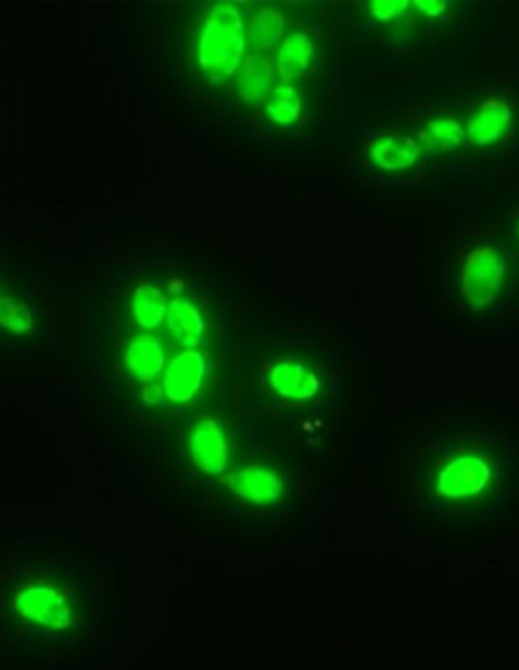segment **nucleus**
Here are the masks:
<instances>
[{
  "instance_id": "f257e3e1",
  "label": "nucleus",
  "mask_w": 519,
  "mask_h": 670,
  "mask_svg": "<svg viewBox=\"0 0 519 670\" xmlns=\"http://www.w3.org/2000/svg\"><path fill=\"white\" fill-rule=\"evenodd\" d=\"M245 30L233 4H217L203 23L199 37V63L215 77L233 76L244 65Z\"/></svg>"
},
{
  "instance_id": "f03ea898",
  "label": "nucleus",
  "mask_w": 519,
  "mask_h": 670,
  "mask_svg": "<svg viewBox=\"0 0 519 670\" xmlns=\"http://www.w3.org/2000/svg\"><path fill=\"white\" fill-rule=\"evenodd\" d=\"M505 264L502 255L491 246H477L460 264V289L467 303L485 309L493 303L504 283Z\"/></svg>"
},
{
  "instance_id": "7ed1b4c3",
  "label": "nucleus",
  "mask_w": 519,
  "mask_h": 670,
  "mask_svg": "<svg viewBox=\"0 0 519 670\" xmlns=\"http://www.w3.org/2000/svg\"><path fill=\"white\" fill-rule=\"evenodd\" d=\"M13 608L25 620L51 630H63L72 624V611L62 592L47 583H33L23 587L13 599Z\"/></svg>"
},
{
  "instance_id": "20e7f679",
  "label": "nucleus",
  "mask_w": 519,
  "mask_h": 670,
  "mask_svg": "<svg viewBox=\"0 0 519 670\" xmlns=\"http://www.w3.org/2000/svg\"><path fill=\"white\" fill-rule=\"evenodd\" d=\"M205 379V358L198 350H183L168 364L163 388L173 402H189Z\"/></svg>"
},
{
  "instance_id": "39448f33",
  "label": "nucleus",
  "mask_w": 519,
  "mask_h": 670,
  "mask_svg": "<svg viewBox=\"0 0 519 670\" xmlns=\"http://www.w3.org/2000/svg\"><path fill=\"white\" fill-rule=\"evenodd\" d=\"M191 456L203 472L217 475L228 470V442L224 431L212 419H205L195 426L191 437Z\"/></svg>"
},
{
  "instance_id": "423d86ee",
  "label": "nucleus",
  "mask_w": 519,
  "mask_h": 670,
  "mask_svg": "<svg viewBox=\"0 0 519 670\" xmlns=\"http://www.w3.org/2000/svg\"><path fill=\"white\" fill-rule=\"evenodd\" d=\"M511 128H514L511 108L497 98H491L474 110L467 126V137L473 145L483 147L504 138Z\"/></svg>"
},
{
  "instance_id": "0eeeda50",
  "label": "nucleus",
  "mask_w": 519,
  "mask_h": 670,
  "mask_svg": "<svg viewBox=\"0 0 519 670\" xmlns=\"http://www.w3.org/2000/svg\"><path fill=\"white\" fill-rule=\"evenodd\" d=\"M367 154L378 165L385 171H402L414 165V161L420 154V142L418 138L406 137L400 133H388L383 137H378L367 145Z\"/></svg>"
},
{
  "instance_id": "6e6552de",
  "label": "nucleus",
  "mask_w": 519,
  "mask_h": 670,
  "mask_svg": "<svg viewBox=\"0 0 519 670\" xmlns=\"http://www.w3.org/2000/svg\"><path fill=\"white\" fill-rule=\"evenodd\" d=\"M273 82H275L273 61L264 53H254L244 61L238 74L236 88L244 102L250 107H258L260 102L268 100V96L273 94Z\"/></svg>"
},
{
  "instance_id": "1a4fd4ad",
  "label": "nucleus",
  "mask_w": 519,
  "mask_h": 670,
  "mask_svg": "<svg viewBox=\"0 0 519 670\" xmlns=\"http://www.w3.org/2000/svg\"><path fill=\"white\" fill-rule=\"evenodd\" d=\"M229 489L248 502L268 504L278 500L282 486L275 472L258 466H248L229 477Z\"/></svg>"
},
{
  "instance_id": "9d476101",
  "label": "nucleus",
  "mask_w": 519,
  "mask_h": 670,
  "mask_svg": "<svg viewBox=\"0 0 519 670\" xmlns=\"http://www.w3.org/2000/svg\"><path fill=\"white\" fill-rule=\"evenodd\" d=\"M124 362L138 382L149 384L156 379L165 365V351L159 337L149 334L135 337L124 353Z\"/></svg>"
},
{
  "instance_id": "9b49d317",
  "label": "nucleus",
  "mask_w": 519,
  "mask_h": 670,
  "mask_svg": "<svg viewBox=\"0 0 519 670\" xmlns=\"http://www.w3.org/2000/svg\"><path fill=\"white\" fill-rule=\"evenodd\" d=\"M270 384L278 395L292 400H306L319 390V379L313 374V370L292 360L273 365Z\"/></svg>"
},
{
  "instance_id": "f8f14e48",
  "label": "nucleus",
  "mask_w": 519,
  "mask_h": 670,
  "mask_svg": "<svg viewBox=\"0 0 519 670\" xmlns=\"http://www.w3.org/2000/svg\"><path fill=\"white\" fill-rule=\"evenodd\" d=\"M416 137L427 151H453L463 140V126L453 112L441 110L422 121Z\"/></svg>"
},
{
  "instance_id": "ddd939ff",
  "label": "nucleus",
  "mask_w": 519,
  "mask_h": 670,
  "mask_svg": "<svg viewBox=\"0 0 519 670\" xmlns=\"http://www.w3.org/2000/svg\"><path fill=\"white\" fill-rule=\"evenodd\" d=\"M167 330L168 334L173 335L179 344L183 346H198L203 337V318L198 311V307L189 303L187 299H173V303L168 305L167 313Z\"/></svg>"
},
{
  "instance_id": "4468645a",
  "label": "nucleus",
  "mask_w": 519,
  "mask_h": 670,
  "mask_svg": "<svg viewBox=\"0 0 519 670\" xmlns=\"http://www.w3.org/2000/svg\"><path fill=\"white\" fill-rule=\"evenodd\" d=\"M313 58V44L311 39L306 37L305 33H294L291 37H287L280 47H278V65H276V76L284 82L289 79H296L299 76H303V72H306L308 63Z\"/></svg>"
},
{
  "instance_id": "2eb2a0df",
  "label": "nucleus",
  "mask_w": 519,
  "mask_h": 670,
  "mask_svg": "<svg viewBox=\"0 0 519 670\" xmlns=\"http://www.w3.org/2000/svg\"><path fill=\"white\" fill-rule=\"evenodd\" d=\"M167 297L149 283H140L132 293V315L140 327L154 330L167 320Z\"/></svg>"
},
{
  "instance_id": "dca6fc26",
  "label": "nucleus",
  "mask_w": 519,
  "mask_h": 670,
  "mask_svg": "<svg viewBox=\"0 0 519 670\" xmlns=\"http://www.w3.org/2000/svg\"><path fill=\"white\" fill-rule=\"evenodd\" d=\"M264 108H266V114L276 124L289 126V124H294V122L299 121L301 110H303V100H301V94L296 91V88L280 86V88H275L273 94L268 96Z\"/></svg>"
},
{
  "instance_id": "f3484780",
  "label": "nucleus",
  "mask_w": 519,
  "mask_h": 670,
  "mask_svg": "<svg viewBox=\"0 0 519 670\" xmlns=\"http://www.w3.org/2000/svg\"><path fill=\"white\" fill-rule=\"evenodd\" d=\"M287 29V18L276 9H262L254 21L250 23V35L260 49L275 47Z\"/></svg>"
},
{
  "instance_id": "a211bd4d",
  "label": "nucleus",
  "mask_w": 519,
  "mask_h": 670,
  "mask_svg": "<svg viewBox=\"0 0 519 670\" xmlns=\"http://www.w3.org/2000/svg\"><path fill=\"white\" fill-rule=\"evenodd\" d=\"M0 323L9 334L27 335L33 330L31 309L4 297L0 307Z\"/></svg>"
},
{
  "instance_id": "6ab92c4d",
  "label": "nucleus",
  "mask_w": 519,
  "mask_h": 670,
  "mask_svg": "<svg viewBox=\"0 0 519 670\" xmlns=\"http://www.w3.org/2000/svg\"><path fill=\"white\" fill-rule=\"evenodd\" d=\"M369 7H371V15L378 21H392L400 13H404L410 7V2L408 0H376Z\"/></svg>"
},
{
  "instance_id": "aec40b11",
  "label": "nucleus",
  "mask_w": 519,
  "mask_h": 670,
  "mask_svg": "<svg viewBox=\"0 0 519 670\" xmlns=\"http://www.w3.org/2000/svg\"><path fill=\"white\" fill-rule=\"evenodd\" d=\"M414 7L425 15L436 16L443 13L446 2L444 0H418L414 2Z\"/></svg>"
},
{
  "instance_id": "412c9836",
  "label": "nucleus",
  "mask_w": 519,
  "mask_h": 670,
  "mask_svg": "<svg viewBox=\"0 0 519 670\" xmlns=\"http://www.w3.org/2000/svg\"><path fill=\"white\" fill-rule=\"evenodd\" d=\"M518 228H519V213H518Z\"/></svg>"
}]
</instances>
